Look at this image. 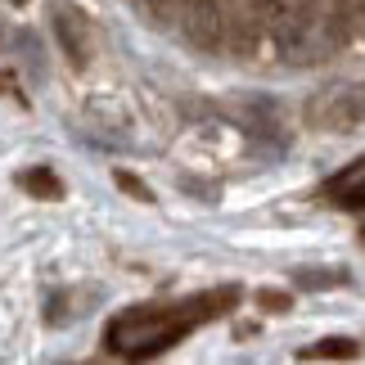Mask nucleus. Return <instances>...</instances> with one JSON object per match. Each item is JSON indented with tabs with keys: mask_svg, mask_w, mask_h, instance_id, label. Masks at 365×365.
<instances>
[{
	"mask_svg": "<svg viewBox=\"0 0 365 365\" xmlns=\"http://www.w3.org/2000/svg\"><path fill=\"white\" fill-rule=\"evenodd\" d=\"M226 302H240V293L217 289V293H207V298H194L185 307H167V312H126L122 320H113L108 343H113L118 352H131V356H153V352H163V347L180 343L199 320L226 312Z\"/></svg>",
	"mask_w": 365,
	"mask_h": 365,
	"instance_id": "f257e3e1",
	"label": "nucleus"
},
{
	"mask_svg": "<svg viewBox=\"0 0 365 365\" xmlns=\"http://www.w3.org/2000/svg\"><path fill=\"white\" fill-rule=\"evenodd\" d=\"M356 347L347 343V339H325V347H307L302 356H352Z\"/></svg>",
	"mask_w": 365,
	"mask_h": 365,
	"instance_id": "f03ea898",
	"label": "nucleus"
},
{
	"mask_svg": "<svg viewBox=\"0 0 365 365\" xmlns=\"http://www.w3.org/2000/svg\"><path fill=\"white\" fill-rule=\"evenodd\" d=\"M262 307H266V312H284V307H289V293H262Z\"/></svg>",
	"mask_w": 365,
	"mask_h": 365,
	"instance_id": "7ed1b4c3",
	"label": "nucleus"
}]
</instances>
